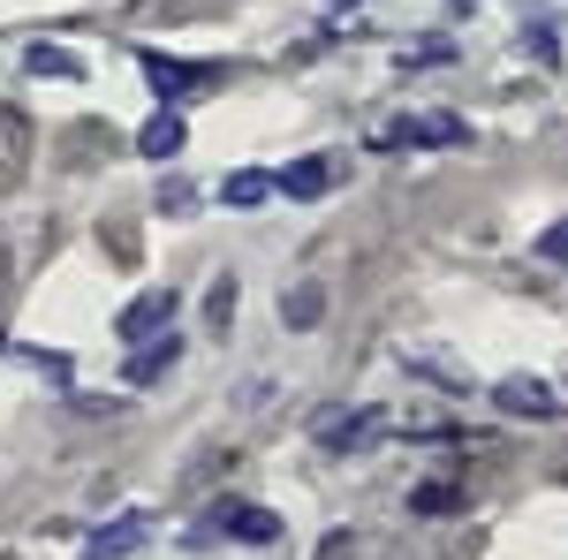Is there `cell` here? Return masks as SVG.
Segmentation results:
<instances>
[{
    "instance_id": "cell-1",
    "label": "cell",
    "mask_w": 568,
    "mask_h": 560,
    "mask_svg": "<svg viewBox=\"0 0 568 560\" xmlns=\"http://www.w3.org/2000/svg\"><path fill=\"white\" fill-rule=\"evenodd\" d=\"M175 310H182V296L160 281V288H144V296L114 318V334H122V342H152V334H168V326H175Z\"/></svg>"
},
{
    "instance_id": "cell-2",
    "label": "cell",
    "mask_w": 568,
    "mask_h": 560,
    "mask_svg": "<svg viewBox=\"0 0 568 560\" xmlns=\"http://www.w3.org/2000/svg\"><path fill=\"white\" fill-rule=\"evenodd\" d=\"M205 522H213V530H227V538H243V546H273V538H281V516H273V508H258V500H220Z\"/></svg>"
},
{
    "instance_id": "cell-3",
    "label": "cell",
    "mask_w": 568,
    "mask_h": 560,
    "mask_svg": "<svg viewBox=\"0 0 568 560\" xmlns=\"http://www.w3.org/2000/svg\"><path fill=\"white\" fill-rule=\"evenodd\" d=\"M273 182H281V197L311 205V197H326V190L342 182V160H288V167L273 174Z\"/></svg>"
},
{
    "instance_id": "cell-4",
    "label": "cell",
    "mask_w": 568,
    "mask_h": 560,
    "mask_svg": "<svg viewBox=\"0 0 568 560\" xmlns=\"http://www.w3.org/2000/svg\"><path fill=\"white\" fill-rule=\"evenodd\" d=\"M175 356H182V334L168 326V334H152V342H136V348H130V364H122V379H130V387H152L160 371H175Z\"/></svg>"
},
{
    "instance_id": "cell-5",
    "label": "cell",
    "mask_w": 568,
    "mask_h": 560,
    "mask_svg": "<svg viewBox=\"0 0 568 560\" xmlns=\"http://www.w3.org/2000/svg\"><path fill=\"white\" fill-rule=\"evenodd\" d=\"M493 401H500L508 417H561V401H554V387H546V379H530V371H516V379H500V387H493Z\"/></svg>"
},
{
    "instance_id": "cell-6",
    "label": "cell",
    "mask_w": 568,
    "mask_h": 560,
    "mask_svg": "<svg viewBox=\"0 0 568 560\" xmlns=\"http://www.w3.org/2000/svg\"><path fill=\"white\" fill-rule=\"evenodd\" d=\"M136 546H144V516H114L84 538V560H130Z\"/></svg>"
},
{
    "instance_id": "cell-7",
    "label": "cell",
    "mask_w": 568,
    "mask_h": 560,
    "mask_svg": "<svg viewBox=\"0 0 568 560\" xmlns=\"http://www.w3.org/2000/svg\"><path fill=\"white\" fill-rule=\"evenodd\" d=\"M144 84L160 91V99H182V91L213 84V69H190V61H168V53H144Z\"/></svg>"
},
{
    "instance_id": "cell-8",
    "label": "cell",
    "mask_w": 568,
    "mask_h": 560,
    "mask_svg": "<svg viewBox=\"0 0 568 560\" xmlns=\"http://www.w3.org/2000/svg\"><path fill=\"white\" fill-rule=\"evenodd\" d=\"M182 144H190V130H182L175 106H160V114H152V122L136 130V152H144V160H175Z\"/></svg>"
},
{
    "instance_id": "cell-9",
    "label": "cell",
    "mask_w": 568,
    "mask_h": 560,
    "mask_svg": "<svg viewBox=\"0 0 568 560\" xmlns=\"http://www.w3.org/2000/svg\"><path fill=\"white\" fill-rule=\"evenodd\" d=\"M273 190H281V182H273V174H258V167H235L227 182H220V197H227L235 213H251V205H265Z\"/></svg>"
},
{
    "instance_id": "cell-10",
    "label": "cell",
    "mask_w": 568,
    "mask_h": 560,
    "mask_svg": "<svg viewBox=\"0 0 568 560\" xmlns=\"http://www.w3.org/2000/svg\"><path fill=\"white\" fill-rule=\"evenodd\" d=\"M23 69H31V77H53V84H77V77H84V61H77L69 45H31Z\"/></svg>"
},
{
    "instance_id": "cell-11",
    "label": "cell",
    "mask_w": 568,
    "mask_h": 560,
    "mask_svg": "<svg viewBox=\"0 0 568 560\" xmlns=\"http://www.w3.org/2000/svg\"><path fill=\"white\" fill-rule=\"evenodd\" d=\"M326 447H364V439H379V409H356V417H326L318 425Z\"/></svg>"
},
{
    "instance_id": "cell-12",
    "label": "cell",
    "mask_w": 568,
    "mask_h": 560,
    "mask_svg": "<svg viewBox=\"0 0 568 560\" xmlns=\"http://www.w3.org/2000/svg\"><path fill=\"white\" fill-rule=\"evenodd\" d=\"M318 310H326V288H318V281H304V288H288V296H281V318H288L296 334L318 326Z\"/></svg>"
},
{
    "instance_id": "cell-13",
    "label": "cell",
    "mask_w": 568,
    "mask_h": 560,
    "mask_svg": "<svg viewBox=\"0 0 568 560\" xmlns=\"http://www.w3.org/2000/svg\"><path fill=\"white\" fill-rule=\"evenodd\" d=\"M524 53L530 61H561V23H546V16L524 23Z\"/></svg>"
},
{
    "instance_id": "cell-14",
    "label": "cell",
    "mask_w": 568,
    "mask_h": 560,
    "mask_svg": "<svg viewBox=\"0 0 568 560\" xmlns=\"http://www.w3.org/2000/svg\"><path fill=\"white\" fill-rule=\"evenodd\" d=\"M447 508H455L447 485H417V492H409V516H447Z\"/></svg>"
},
{
    "instance_id": "cell-15",
    "label": "cell",
    "mask_w": 568,
    "mask_h": 560,
    "mask_svg": "<svg viewBox=\"0 0 568 560\" xmlns=\"http://www.w3.org/2000/svg\"><path fill=\"white\" fill-rule=\"evenodd\" d=\"M538 258H546V265H568V220H561V227H546V235H538Z\"/></svg>"
},
{
    "instance_id": "cell-16",
    "label": "cell",
    "mask_w": 568,
    "mask_h": 560,
    "mask_svg": "<svg viewBox=\"0 0 568 560\" xmlns=\"http://www.w3.org/2000/svg\"><path fill=\"white\" fill-rule=\"evenodd\" d=\"M190 205H197L190 182H160V213H190Z\"/></svg>"
},
{
    "instance_id": "cell-17",
    "label": "cell",
    "mask_w": 568,
    "mask_h": 560,
    "mask_svg": "<svg viewBox=\"0 0 568 560\" xmlns=\"http://www.w3.org/2000/svg\"><path fill=\"white\" fill-rule=\"evenodd\" d=\"M205 310H213V326H227V318H235V281H220V288H213V303H205Z\"/></svg>"
}]
</instances>
